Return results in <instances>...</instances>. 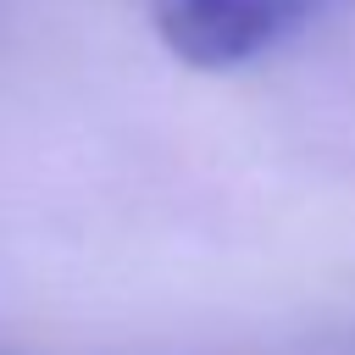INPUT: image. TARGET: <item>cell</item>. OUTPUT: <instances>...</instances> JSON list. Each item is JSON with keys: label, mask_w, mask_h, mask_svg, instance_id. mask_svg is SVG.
Instances as JSON below:
<instances>
[{"label": "cell", "mask_w": 355, "mask_h": 355, "mask_svg": "<svg viewBox=\"0 0 355 355\" xmlns=\"http://www.w3.org/2000/svg\"><path fill=\"white\" fill-rule=\"evenodd\" d=\"M311 11L316 0H150V22L161 44L200 72H222L266 55Z\"/></svg>", "instance_id": "6da1fadb"}]
</instances>
